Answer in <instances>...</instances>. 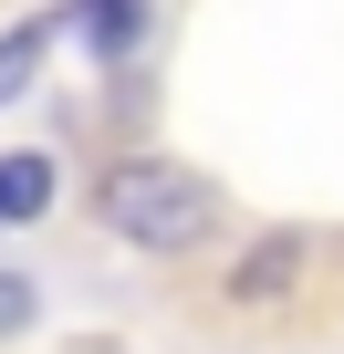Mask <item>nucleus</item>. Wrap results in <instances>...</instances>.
<instances>
[{
    "label": "nucleus",
    "instance_id": "obj_4",
    "mask_svg": "<svg viewBox=\"0 0 344 354\" xmlns=\"http://www.w3.org/2000/svg\"><path fill=\"white\" fill-rule=\"evenodd\" d=\"M53 188H63V177H53V156H0V230H21V219H42L53 209Z\"/></svg>",
    "mask_w": 344,
    "mask_h": 354
},
{
    "label": "nucleus",
    "instance_id": "obj_6",
    "mask_svg": "<svg viewBox=\"0 0 344 354\" xmlns=\"http://www.w3.org/2000/svg\"><path fill=\"white\" fill-rule=\"evenodd\" d=\"M32 302H42V292H32L21 271H0V333H21V323H32Z\"/></svg>",
    "mask_w": 344,
    "mask_h": 354
},
{
    "label": "nucleus",
    "instance_id": "obj_1",
    "mask_svg": "<svg viewBox=\"0 0 344 354\" xmlns=\"http://www.w3.org/2000/svg\"><path fill=\"white\" fill-rule=\"evenodd\" d=\"M94 219L146 261H188V250L219 240V188L199 167H178V156H115L94 177Z\"/></svg>",
    "mask_w": 344,
    "mask_h": 354
},
{
    "label": "nucleus",
    "instance_id": "obj_2",
    "mask_svg": "<svg viewBox=\"0 0 344 354\" xmlns=\"http://www.w3.org/2000/svg\"><path fill=\"white\" fill-rule=\"evenodd\" d=\"M302 261H313V240H302V230H271V240H251V250L230 261V302H240V313L282 302V292L302 281Z\"/></svg>",
    "mask_w": 344,
    "mask_h": 354
},
{
    "label": "nucleus",
    "instance_id": "obj_5",
    "mask_svg": "<svg viewBox=\"0 0 344 354\" xmlns=\"http://www.w3.org/2000/svg\"><path fill=\"white\" fill-rule=\"evenodd\" d=\"M53 32H63V21H21V32H0V104L32 84V63L53 53Z\"/></svg>",
    "mask_w": 344,
    "mask_h": 354
},
{
    "label": "nucleus",
    "instance_id": "obj_3",
    "mask_svg": "<svg viewBox=\"0 0 344 354\" xmlns=\"http://www.w3.org/2000/svg\"><path fill=\"white\" fill-rule=\"evenodd\" d=\"M63 21L84 32L94 63H136V53H146V21H156V0H73Z\"/></svg>",
    "mask_w": 344,
    "mask_h": 354
}]
</instances>
